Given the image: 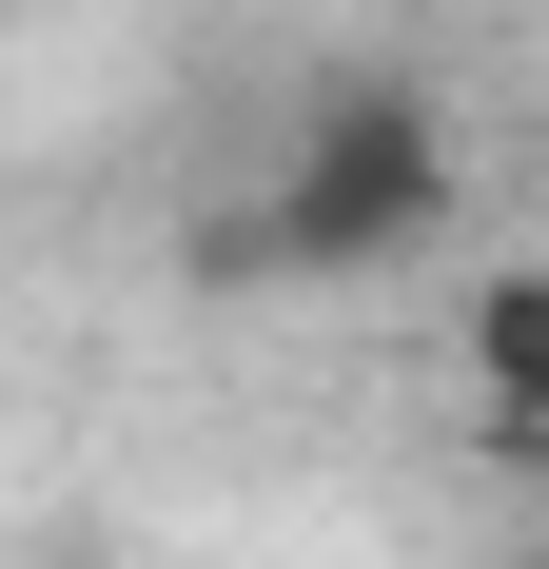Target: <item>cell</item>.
<instances>
[{
	"instance_id": "obj_1",
	"label": "cell",
	"mask_w": 549,
	"mask_h": 569,
	"mask_svg": "<svg viewBox=\"0 0 549 569\" xmlns=\"http://www.w3.org/2000/svg\"><path fill=\"white\" fill-rule=\"evenodd\" d=\"M451 197H471V118H451L432 79L353 59V79H315V99H295V138H274L236 256H256V276L353 295V276H412V256L451 236Z\"/></svg>"
},
{
	"instance_id": "obj_3",
	"label": "cell",
	"mask_w": 549,
	"mask_h": 569,
	"mask_svg": "<svg viewBox=\"0 0 549 569\" xmlns=\"http://www.w3.org/2000/svg\"><path fill=\"white\" fill-rule=\"evenodd\" d=\"M530 569H549V550H530Z\"/></svg>"
},
{
	"instance_id": "obj_2",
	"label": "cell",
	"mask_w": 549,
	"mask_h": 569,
	"mask_svg": "<svg viewBox=\"0 0 549 569\" xmlns=\"http://www.w3.org/2000/svg\"><path fill=\"white\" fill-rule=\"evenodd\" d=\"M451 393H471V432H491L510 471H549V256L471 276V315H451Z\"/></svg>"
}]
</instances>
